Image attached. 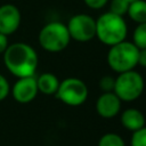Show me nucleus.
<instances>
[{"instance_id": "aec40b11", "label": "nucleus", "mask_w": 146, "mask_h": 146, "mask_svg": "<svg viewBox=\"0 0 146 146\" xmlns=\"http://www.w3.org/2000/svg\"><path fill=\"white\" fill-rule=\"evenodd\" d=\"M83 1L91 9H100L105 7L108 2V0H83Z\"/></svg>"}, {"instance_id": "39448f33", "label": "nucleus", "mask_w": 146, "mask_h": 146, "mask_svg": "<svg viewBox=\"0 0 146 146\" xmlns=\"http://www.w3.org/2000/svg\"><path fill=\"white\" fill-rule=\"evenodd\" d=\"M144 79L143 76L131 70L123 73H119L115 78V86L113 92L122 102H132L137 99L144 91Z\"/></svg>"}, {"instance_id": "f03ea898", "label": "nucleus", "mask_w": 146, "mask_h": 146, "mask_svg": "<svg viewBox=\"0 0 146 146\" xmlns=\"http://www.w3.org/2000/svg\"><path fill=\"white\" fill-rule=\"evenodd\" d=\"M127 33V23L122 16L107 11L96 19V36L106 46H114L123 41Z\"/></svg>"}, {"instance_id": "2eb2a0df", "label": "nucleus", "mask_w": 146, "mask_h": 146, "mask_svg": "<svg viewBox=\"0 0 146 146\" xmlns=\"http://www.w3.org/2000/svg\"><path fill=\"white\" fill-rule=\"evenodd\" d=\"M98 146H125V144L121 136L114 132H108L100 137Z\"/></svg>"}, {"instance_id": "dca6fc26", "label": "nucleus", "mask_w": 146, "mask_h": 146, "mask_svg": "<svg viewBox=\"0 0 146 146\" xmlns=\"http://www.w3.org/2000/svg\"><path fill=\"white\" fill-rule=\"evenodd\" d=\"M128 8L129 2L127 0H111L110 2V11L122 17L128 13Z\"/></svg>"}, {"instance_id": "20e7f679", "label": "nucleus", "mask_w": 146, "mask_h": 146, "mask_svg": "<svg viewBox=\"0 0 146 146\" xmlns=\"http://www.w3.org/2000/svg\"><path fill=\"white\" fill-rule=\"evenodd\" d=\"M71 36L67 26L60 22H50L46 24L39 33L40 46L49 52L64 50L70 43Z\"/></svg>"}, {"instance_id": "412c9836", "label": "nucleus", "mask_w": 146, "mask_h": 146, "mask_svg": "<svg viewBox=\"0 0 146 146\" xmlns=\"http://www.w3.org/2000/svg\"><path fill=\"white\" fill-rule=\"evenodd\" d=\"M8 38L7 35L0 33V54H3L6 51V49L8 48Z\"/></svg>"}, {"instance_id": "5701e85b", "label": "nucleus", "mask_w": 146, "mask_h": 146, "mask_svg": "<svg viewBox=\"0 0 146 146\" xmlns=\"http://www.w3.org/2000/svg\"><path fill=\"white\" fill-rule=\"evenodd\" d=\"M127 1H128V2L130 3V2H133V1H136V0H127Z\"/></svg>"}, {"instance_id": "9d476101", "label": "nucleus", "mask_w": 146, "mask_h": 146, "mask_svg": "<svg viewBox=\"0 0 146 146\" xmlns=\"http://www.w3.org/2000/svg\"><path fill=\"white\" fill-rule=\"evenodd\" d=\"M121 100L113 92H103L96 100V112L104 119H112L119 114Z\"/></svg>"}, {"instance_id": "a211bd4d", "label": "nucleus", "mask_w": 146, "mask_h": 146, "mask_svg": "<svg viewBox=\"0 0 146 146\" xmlns=\"http://www.w3.org/2000/svg\"><path fill=\"white\" fill-rule=\"evenodd\" d=\"M98 84H99V88L103 90V92L113 91L114 86H115V78H113L111 75H104L100 78Z\"/></svg>"}, {"instance_id": "f257e3e1", "label": "nucleus", "mask_w": 146, "mask_h": 146, "mask_svg": "<svg viewBox=\"0 0 146 146\" xmlns=\"http://www.w3.org/2000/svg\"><path fill=\"white\" fill-rule=\"evenodd\" d=\"M3 62L13 75L17 78L32 76L38 67V55L30 44L15 42L9 44L3 52Z\"/></svg>"}, {"instance_id": "423d86ee", "label": "nucleus", "mask_w": 146, "mask_h": 146, "mask_svg": "<svg viewBox=\"0 0 146 146\" xmlns=\"http://www.w3.org/2000/svg\"><path fill=\"white\" fill-rule=\"evenodd\" d=\"M56 97L68 106H80L88 97V88L86 83L78 78H67L59 82Z\"/></svg>"}, {"instance_id": "4468645a", "label": "nucleus", "mask_w": 146, "mask_h": 146, "mask_svg": "<svg viewBox=\"0 0 146 146\" xmlns=\"http://www.w3.org/2000/svg\"><path fill=\"white\" fill-rule=\"evenodd\" d=\"M132 43L138 49H146V23L138 24L132 34Z\"/></svg>"}, {"instance_id": "ddd939ff", "label": "nucleus", "mask_w": 146, "mask_h": 146, "mask_svg": "<svg viewBox=\"0 0 146 146\" xmlns=\"http://www.w3.org/2000/svg\"><path fill=\"white\" fill-rule=\"evenodd\" d=\"M127 14L138 24L146 23V0H136L130 2Z\"/></svg>"}, {"instance_id": "6e6552de", "label": "nucleus", "mask_w": 146, "mask_h": 146, "mask_svg": "<svg viewBox=\"0 0 146 146\" xmlns=\"http://www.w3.org/2000/svg\"><path fill=\"white\" fill-rule=\"evenodd\" d=\"M38 92L39 90L36 86V78L34 75L18 78L11 89L14 99L21 104H27L32 102L36 97Z\"/></svg>"}, {"instance_id": "0eeeda50", "label": "nucleus", "mask_w": 146, "mask_h": 146, "mask_svg": "<svg viewBox=\"0 0 146 146\" xmlns=\"http://www.w3.org/2000/svg\"><path fill=\"white\" fill-rule=\"evenodd\" d=\"M71 39L78 42H88L96 36V19L88 14H76L67 23Z\"/></svg>"}, {"instance_id": "6ab92c4d", "label": "nucleus", "mask_w": 146, "mask_h": 146, "mask_svg": "<svg viewBox=\"0 0 146 146\" xmlns=\"http://www.w3.org/2000/svg\"><path fill=\"white\" fill-rule=\"evenodd\" d=\"M10 91V88H9V83L7 81V79L0 73V102L3 100L8 94Z\"/></svg>"}, {"instance_id": "4be33fe9", "label": "nucleus", "mask_w": 146, "mask_h": 146, "mask_svg": "<svg viewBox=\"0 0 146 146\" xmlns=\"http://www.w3.org/2000/svg\"><path fill=\"white\" fill-rule=\"evenodd\" d=\"M138 65L146 67V49H139V51H138Z\"/></svg>"}, {"instance_id": "7ed1b4c3", "label": "nucleus", "mask_w": 146, "mask_h": 146, "mask_svg": "<svg viewBox=\"0 0 146 146\" xmlns=\"http://www.w3.org/2000/svg\"><path fill=\"white\" fill-rule=\"evenodd\" d=\"M138 51L139 49L132 42L123 40L111 46L107 52V64L117 73L131 71L138 65Z\"/></svg>"}, {"instance_id": "1a4fd4ad", "label": "nucleus", "mask_w": 146, "mask_h": 146, "mask_svg": "<svg viewBox=\"0 0 146 146\" xmlns=\"http://www.w3.org/2000/svg\"><path fill=\"white\" fill-rule=\"evenodd\" d=\"M21 21V11L16 6L11 3L0 6V33L5 35L13 34L18 30Z\"/></svg>"}, {"instance_id": "9b49d317", "label": "nucleus", "mask_w": 146, "mask_h": 146, "mask_svg": "<svg viewBox=\"0 0 146 146\" xmlns=\"http://www.w3.org/2000/svg\"><path fill=\"white\" fill-rule=\"evenodd\" d=\"M121 123L125 129L133 132L145 127V116L137 108H128L121 114Z\"/></svg>"}, {"instance_id": "f8f14e48", "label": "nucleus", "mask_w": 146, "mask_h": 146, "mask_svg": "<svg viewBox=\"0 0 146 146\" xmlns=\"http://www.w3.org/2000/svg\"><path fill=\"white\" fill-rule=\"evenodd\" d=\"M36 86L41 94L55 95L59 87V80L52 73H42L36 78Z\"/></svg>"}, {"instance_id": "f3484780", "label": "nucleus", "mask_w": 146, "mask_h": 146, "mask_svg": "<svg viewBox=\"0 0 146 146\" xmlns=\"http://www.w3.org/2000/svg\"><path fill=\"white\" fill-rule=\"evenodd\" d=\"M130 145L131 146H146V127H143L132 132Z\"/></svg>"}]
</instances>
